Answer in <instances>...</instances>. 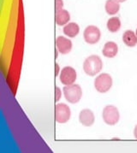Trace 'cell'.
Returning <instances> with one entry per match:
<instances>
[{"mask_svg":"<svg viewBox=\"0 0 137 153\" xmlns=\"http://www.w3.org/2000/svg\"><path fill=\"white\" fill-rule=\"evenodd\" d=\"M57 56H58V50L57 49H55V58H57Z\"/></svg>","mask_w":137,"mask_h":153,"instance_id":"ffe728a7","label":"cell"},{"mask_svg":"<svg viewBox=\"0 0 137 153\" xmlns=\"http://www.w3.org/2000/svg\"><path fill=\"white\" fill-rule=\"evenodd\" d=\"M113 80L112 76L107 73H102L98 75L94 80V87L100 93H106L112 88Z\"/></svg>","mask_w":137,"mask_h":153,"instance_id":"3957f363","label":"cell"},{"mask_svg":"<svg viewBox=\"0 0 137 153\" xmlns=\"http://www.w3.org/2000/svg\"><path fill=\"white\" fill-rule=\"evenodd\" d=\"M83 37L87 44L94 45L100 41V38H101V32L98 27L90 25L85 28L84 33H83Z\"/></svg>","mask_w":137,"mask_h":153,"instance_id":"8992f818","label":"cell"},{"mask_svg":"<svg viewBox=\"0 0 137 153\" xmlns=\"http://www.w3.org/2000/svg\"><path fill=\"white\" fill-rule=\"evenodd\" d=\"M55 7H56L55 8L56 11L62 10L63 7V0H55Z\"/></svg>","mask_w":137,"mask_h":153,"instance_id":"e0dca14e","label":"cell"},{"mask_svg":"<svg viewBox=\"0 0 137 153\" xmlns=\"http://www.w3.org/2000/svg\"><path fill=\"white\" fill-rule=\"evenodd\" d=\"M102 118L106 124L109 126H114L119 122L120 113L116 106L107 105L102 111Z\"/></svg>","mask_w":137,"mask_h":153,"instance_id":"277c9868","label":"cell"},{"mask_svg":"<svg viewBox=\"0 0 137 153\" xmlns=\"http://www.w3.org/2000/svg\"><path fill=\"white\" fill-rule=\"evenodd\" d=\"M70 20V15L68 10H60L56 11L55 14V21H56L57 25L58 26H65L68 23Z\"/></svg>","mask_w":137,"mask_h":153,"instance_id":"8fae6325","label":"cell"},{"mask_svg":"<svg viewBox=\"0 0 137 153\" xmlns=\"http://www.w3.org/2000/svg\"><path fill=\"white\" fill-rule=\"evenodd\" d=\"M116 1H118V3H124V2H125L126 0H116Z\"/></svg>","mask_w":137,"mask_h":153,"instance_id":"44dd1931","label":"cell"},{"mask_svg":"<svg viewBox=\"0 0 137 153\" xmlns=\"http://www.w3.org/2000/svg\"><path fill=\"white\" fill-rule=\"evenodd\" d=\"M123 41L129 47H135L137 45L136 33L133 31H125L123 34Z\"/></svg>","mask_w":137,"mask_h":153,"instance_id":"7c38bea8","label":"cell"},{"mask_svg":"<svg viewBox=\"0 0 137 153\" xmlns=\"http://www.w3.org/2000/svg\"><path fill=\"white\" fill-rule=\"evenodd\" d=\"M103 68V62L99 56L91 55L83 62V70L89 76H95Z\"/></svg>","mask_w":137,"mask_h":153,"instance_id":"6da1fadb","label":"cell"},{"mask_svg":"<svg viewBox=\"0 0 137 153\" xmlns=\"http://www.w3.org/2000/svg\"><path fill=\"white\" fill-rule=\"evenodd\" d=\"M136 36H137V28H136Z\"/></svg>","mask_w":137,"mask_h":153,"instance_id":"7402d4cb","label":"cell"},{"mask_svg":"<svg viewBox=\"0 0 137 153\" xmlns=\"http://www.w3.org/2000/svg\"><path fill=\"white\" fill-rule=\"evenodd\" d=\"M59 72H60V67L57 63H55V76L59 75Z\"/></svg>","mask_w":137,"mask_h":153,"instance_id":"ac0fdd59","label":"cell"},{"mask_svg":"<svg viewBox=\"0 0 137 153\" xmlns=\"http://www.w3.org/2000/svg\"><path fill=\"white\" fill-rule=\"evenodd\" d=\"M118 46L113 41H108L107 43L105 44L103 50H102L103 55L108 58L115 57L118 54Z\"/></svg>","mask_w":137,"mask_h":153,"instance_id":"30bf717a","label":"cell"},{"mask_svg":"<svg viewBox=\"0 0 137 153\" xmlns=\"http://www.w3.org/2000/svg\"><path fill=\"white\" fill-rule=\"evenodd\" d=\"M61 98H62V91L58 86H56L55 87V100H56V102H58L61 99Z\"/></svg>","mask_w":137,"mask_h":153,"instance_id":"2e32d148","label":"cell"},{"mask_svg":"<svg viewBox=\"0 0 137 153\" xmlns=\"http://www.w3.org/2000/svg\"><path fill=\"white\" fill-rule=\"evenodd\" d=\"M72 42L68 38L64 36H58L57 38L56 48L63 55H66L69 53L72 50Z\"/></svg>","mask_w":137,"mask_h":153,"instance_id":"ba28073f","label":"cell"},{"mask_svg":"<svg viewBox=\"0 0 137 153\" xmlns=\"http://www.w3.org/2000/svg\"><path fill=\"white\" fill-rule=\"evenodd\" d=\"M71 117V110L67 104L59 103L55 106V120L57 123H68Z\"/></svg>","mask_w":137,"mask_h":153,"instance_id":"5b68a950","label":"cell"},{"mask_svg":"<svg viewBox=\"0 0 137 153\" xmlns=\"http://www.w3.org/2000/svg\"><path fill=\"white\" fill-rule=\"evenodd\" d=\"M106 27L111 33H117L121 28V21L118 17H112L107 21Z\"/></svg>","mask_w":137,"mask_h":153,"instance_id":"9a60e30c","label":"cell"},{"mask_svg":"<svg viewBox=\"0 0 137 153\" xmlns=\"http://www.w3.org/2000/svg\"><path fill=\"white\" fill-rule=\"evenodd\" d=\"M120 3H118L116 0H107L106 2V5H105V9H106V13L108 15H116L118 12L120 10Z\"/></svg>","mask_w":137,"mask_h":153,"instance_id":"5bb4252c","label":"cell"},{"mask_svg":"<svg viewBox=\"0 0 137 153\" xmlns=\"http://www.w3.org/2000/svg\"><path fill=\"white\" fill-rule=\"evenodd\" d=\"M79 122L85 127H91L95 122L94 112L89 109H84L79 113Z\"/></svg>","mask_w":137,"mask_h":153,"instance_id":"9c48e42d","label":"cell"},{"mask_svg":"<svg viewBox=\"0 0 137 153\" xmlns=\"http://www.w3.org/2000/svg\"><path fill=\"white\" fill-rule=\"evenodd\" d=\"M134 136L136 137V139L137 140V125L135 127V129H134Z\"/></svg>","mask_w":137,"mask_h":153,"instance_id":"d6986e66","label":"cell"},{"mask_svg":"<svg viewBox=\"0 0 137 153\" xmlns=\"http://www.w3.org/2000/svg\"><path fill=\"white\" fill-rule=\"evenodd\" d=\"M59 78L62 84H63L64 86H68V85L75 84L77 78V74L74 68L66 66L62 68L59 74Z\"/></svg>","mask_w":137,"mask_h":153,"instance_id":"52a82bcc","label":"cell"},{"mask_svg":"<svg viewBox=\"0 0 137 153\" xmlns=\"http://www.w3.org/2000/svg\"><path fill=\"white\" fill-rule=\"evenodd\" d=\"M63 93L65 99L70 104H77L82 97V90L78 84L64 86L63 88Z\"/></svg>","mask_w":137,"mask_h":153,"instance_id":"7a4b0ae2","label":"cell"},{"mask_svg":"<svg viewBox=\"0 0 137 153\" xmlns=\"http://www.w3.org/2000/svg\"><path fill=\"white\" fill-rule=\"evenodd\" d=\"M63 31L66 36L69 37V38H75V36L78 35V33L80 32V27L75 22H68V24L64 26Z\"/></svg>","mask_w":137,"mask_h":153,"instance_id":"4fadbf2b","label":"cell"}]
</instances>
